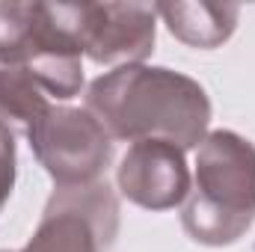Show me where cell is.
<instances>
[{"label":"cell","mask_w":255,"mask_h":252,"mask_svg":"<svg viewBox=\"0 0 255 252\" xmlns=\"http://www.w3.org/2000/svg\"><path fill=\"white\" fill-rule=\"evenodd\" d=\"M86 110L110 139H163L196 148L211 122V98L199 80L163 65H119L86 89Z\"/></svg>","instance_id":"6da1fadb"},{"label":"cell","mask_w":255,"mask_h":252,"mask_svg":"<svg viewBox=\"0 0 255 252\" xmlns=\"http://www.w3.org/2000/svg\"><path fill=\"white\" fill-rule=\"evenodd\" d=\"M255 223V145L235 130H211L196 145V178L181 226L196 244L229 247Z\"/></svg>","instance_id":"7a4b0ae2"},{"label":"cell","mask_w":255,"mask_h":252,"mask_svg":"<svg viewBox=\"0 0 255 252\" xmlns=\"http://www.w3.org/2000/svg\"><path fill=\"white\" fill-rule=\"evenodd\" d=\"M0 65L36 74L51 101H71L83 89V48L65 3L0 0Z\"/></svg>","instance_id":"3957f363"},{"label":"cell","mask_w":255,"mask_h":252,"mask_svg":"<svg viewBox=\"0 0 255 252\" xmlns=\"http://www.w3.org/2000/svg\"><path fill=\"white\" fill-rule=\"evenodd\" d=\"M30 148L57 187L101 181L113 160V139L104 125L83 107L54 104L27 127Z\"/></svg>","instance_id":"277c9868"},{"label":"cell","mask_w":255,"mask_h":252,"mask_svg":"<svg viewBox=\"0 0 255 252\" xmlns=\"http://www.w3.org/2000/svg\"><path fill=\"white\" fill-rule=\"evenodd\" d=\"M119 235V199L107 181L57 187L21 252H107Z\"/></svg>","instance_id":"5b68a950"},{"label":"cell","mask_w":255,"mask_h":252,"mask_svg":"<svg viewBox=\"0 0 255 252\" xmlns=\"http://www.w3.org/2000/svg\"><path fill=\"white\" fill-rule=\"evenodd\" d=\"M83 54L101 65H139L154 51L157 12L145 3H68Z\"/></svg>","instance_id":"8992f818"},{"label":"cell","mask_w":255,"mask_h":252,"mask_svg":"<svg viewBox=\"0 0 255 252\" xmlns=\"http://www.w3.org/2000/svg\"><path fill=\"white\" fill-rule=\"evenodd\" d=\"M116 184L128 202L145 211H169L184 205L193 187L184 148L163 139L133 142L116 169Z\"/></svg>","instance_id":"52a82bcc"},{"label":"cell","mask_w":255,"mask_h":252,"mask_svg":"<svg viewBox=\"0 0 255 252\" xmlns=\"http://www.w3.org/2000/svg\"><path fill=\"white\" fill-rule=\"evenodd\" d=\"M154 12L163 18L169 33L190 48H220L232 39L241 6L232 3H157Z\"/></svg>","instance_id":"ba28073f"},{"label":"cell","mask_w":255,"mask_h":252,"mask_svg":"<svg viewBox=\"0 0 255 252\" xmlns=\"http://www.w3.org/2000/svg\"><path fill=\"white\" fill-rule=\"evenodd\" d=\"M51 107V95L33 71L21 65H0V127L27 133V127Z\"/></svg>","instance_id":"9c48e42d"},{"label":"cell","mask_w":255,"mask_h":252,"mask_svg":"<svg viewBox=\"0 0 255 252\" xmlns=\"http://www.w3.org/2000/svg\"><path fill=\"white\" fill-rule=\"evenodd\" d=\"M15 187V133L0 127V211Z\"/></svg>","instance_id":"30bf717a"},{"label":"cell","mask_w":255,"mask_h":252,"mask_svg":"<svg viewBox=\"0 0 255 252\" xmlns=\"http://www.w3.org/2000/svg\"><path fill=\"white\" fill-rule=\"evenodd\" d=\"M0 252H6V250H0Z\"/></svg>","instance_id":"8fae6325"}]
</instances>
